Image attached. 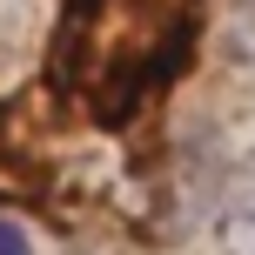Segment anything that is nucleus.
I'll list each match as a JSON object with an SVG mask.
<instances>
[{
    "instance_id": "obj_3",
    "label": "nucleus",
    "mask_w": 255,
    "mask_h": 255,
    "mask_svg": "<svg viewBox=\"0 0 255 255\" xmlns=\"http://www.w3.org/2000/svg\"><path fill=\"white\" fill-rule=\"evenodd\" d=\"M0 255H34V242H27V229L13 215H0Z\"/></svg>"
},
{
    "instance_id": "obj_1",
    "label": "nucleus",
    "mask_w": 255,
    "mask_h": 255,
    "mask_svg": "<svg viewBox=\"0 0 255 255\" xmlns=\"http://www.w3.org/2000/svg\"><path fill=\"white\" fill-rule=\"evenodd\" d=\"M67 27L81 34V94L108 108V121H121L128 108H141L154 88L175 81V67L195 47V13L181 7H154V0H74Z\"/></svg>"
},
{
    "instance_id": "obj_2",
    "label": "nucleus",
    "mask_w": 255,
    "mask_h": 255,
    "mask_svg": "<svg viewBox=\"0 0 255 255\" xmlns=\"http://www.w3.org/2000/svg\"><path fill=\"white\" fill-rule=\"evenodd\" d=\"M222 249L229 255H255V161L242 168L229 208H222Z\"/></svg>"
}]
</instances>
